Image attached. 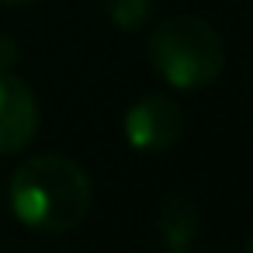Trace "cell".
<instances>
[{
    "instance_id": "cell-6",
    "label": "cell",
    "mask_w": 253,
    "mask_h": 253,
    "mask_svg": "<svg viewBox=\"0 0 253 253\" xmlns=\"http://www.w3.org/2000/svg\"><path fill=\"white\" fill-rule=\"evenodd\" d=\"M101 7H104L108 21L118 25L122 32H135L149 18V0H101Z\"/></svg>"
},
{
    "instance_id": "cell-9",
    "label": "cell",
    "mask_w": 253,
    "mask_h": 253,
    "mask_svg": "<svg viewBox=\"0 0 253 253\" xmlns=\"http://www.w3.org/2000/svg\"><path fill=\"white\" fill-rule=\"evenodd\" d=\"M167 253H187V250H167Z\"/></svg>"
},
{
    "instance_id": "cell-3",
    "label": "cell",
    "mask_w": 253,
    "mask_h": 253,
    "mask_svg": "<svg viewBox=\"0 0 253 253\" xmlns=\"http://www.w3.org/2000/svg\"><path fill=\"white\" fill-rule=\"evenodd\" d=\"M184 135V111L167 94H149L125 111V139L139 153H167Z\"/></svg>"
},
{
    "instance_id": "cell-8",
    "label": "cell",
    "mask_w": 253,
    "mask_h": 253,
    "mask_svg": "<svg viewBox=\"0 0 253 253\" xmlns=\"http://www.w3.org/2000/svg\"><path fill=\"white\" fill-rule=\"evenodd\" d=\"M0 4H7V7H21V4H28V0H0Z\"/></svg>"
},
{
    "instance_id": "cell-4",
    "label": "cell",
    "mask_w": 253,
    "mask_h": 253,
    "mask_svg": "<svg viewBox=\"0 0 253 253\" xmlns=\"http://www.w3.org/2000/svg\"><path fill=\"white\" fill-rule=\"evenodd\" d=\"M39 132V101L25 80L0 70V153H21Z\"/></svg>"
},
{
    "instance_id": "cell-7",
    "label": "cell",
    "mask_w": 253,
    "mask_h": 253,
    "mask_svg": "<svg viewBox=\"0 0 253 253\" xmlns=\"http://www.w3.org/2000/svg\"><path fill=\"white\" fill-rule=\"evenodd\" d=\"M18 56H21L18 42H14L11 35H0V70H11V66L18 63Z\"/></svg>"
},
{
    "instance_id": "cell-2",
    "label": "cell",
    "mask_w": 253,
    "mask_h": 253,
    "mask_svg": "<svg viewBox=\"0 0 253 253\" xmlns=\"http://www.w3.org/2000/svg\"><path fill=\"white\" fill-rule=\"evenodd\" d=\"M149 63L163 84L177 90H201L222 77L225 42L205 18L177 14L149 35Z\"/></svg>"
},
{
    "instance_id": "cell-5",
    "label": "cell",
    "mask_w": 253,
    "mask_h": 253,
    "mask_svg": "<svg viewBox=\"0 0 253 253\" xmlns=\"http://www.w3.org/2000/svg\"><path fill=\"white\" fill-rule=\"evenodd\" d=\"M156 225H160L163 243H170V250H184V246L198 236L201 218H198V208H194L187 198H170V201L160 208Z\"/></svg>"
},
{
    "instance_id": "cell-1",
    "label": "cell",
    "mask_w": 253,
    "mask_h": 253,
    "mask_svg": "<svg viewBox=\"0 0 253 253\" xmlns=\"http://www.w3.org/2000/svg\"><path fill=\"white\" fill-rule=\"evenodd\" d=\"M90 177L59 153L32 156L11 177V208L35 232H70L90 211Z\"/></svg>"
}]
</instances>
